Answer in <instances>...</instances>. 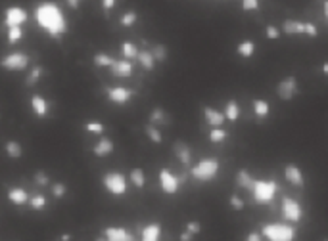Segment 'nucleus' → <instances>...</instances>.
<instances>
[{
  "label": "nucleus",
  "instance_id": "obj_35",
  "mask_svg": "<svg viewBox=\"0 0 328 241\" xmlns=\"http://www.w3.org/2000/svg\"><path fill=\"white\" fill-rule=\"evenodd\" d=\"M113 58L111 56H108V54H96L94 56V65L96 67H111L113 65Z\"/></svg>",
  "mask_w": 328,
  "mask_h": 241
},
{
  "label": "nucleus",
  "instance_id": "obj_41",
  "mask_svg": "<svg viewBox=\"0 0 328 241\" xmlns=\"http://www.w3.org/2000/svg\"><path fill=\"white\" fill-rule=\"evenodd\" d=\"M66 191H67V186L66 184H62V182H58V184H54V186H52V195H54V197H58V199H60V197H64V195H66Z\"/></svg>",
  "mask_w": 328,
  "mask_h": 241
},
{
  "label": "nucleus",
  "instance_id": "obj_34",
  "mask_svg": "<svg viewBox=\"0 0 328 241\" xmlns=\"http://www.w3.org/2000/svg\"><path fill=\"white\" fill-rule=\"evenodd\" d=\"M227 130H223L221 126H217V128H213L211 132H209V138H211V142H215V144H219V142H225L227 140Z\"/></svg>",
  "mask_w": 328,
  "mask_h": 241
},
{
  "label": "nucleus",
  "instance_id": "obj_51",
  "mask_svg": "<svg viewBox=\"0 0 328 241\" xmlns=\"http://www.w3.org/2000/svg\"><path fill=\"white\" fill-rule=\"evenodd\" d=\"M323 73H325V75L328 77V61L325 63V65H323Z\"/></svg>",
  "mask_w": 328,
  "mask_h": 241
},
{
  "label": "nucleus",
  "instance_id": "obj_45",
  "mask_svg": "<svg viewBox=\"0 0 328 241\" xmlns=\"http://www.w3.org/2000/svg\"><path fill=\"white\" fill-rule=\"evenodd\" d=\"M186 230H188L190 234H200V232H201V224L196 222V220H194V222H188V224H186Z\"/></svg>",
  "mask_w": 328,
  "mask_h": 241
},
{
  "label": "nucleus",
  "instance_id": "obj_20",
  "mask_svg": "<svg viewBox=\"0 0 328 241\" xmlns=\"http://www.w3.org/2000/svg\"><path fill=\"white\" fill-rule=\"evenodd\" d=\"M236 186L238 188H242V189H254V186H255V180L250 176V172L248 171H238V174H236Z\"/></svg>",
  "mask_w": 328,
  "mask_h": 241
},
{
  "label": "nucleus",
  "instance_id": "obj_7",
  "mask_svg": "<svg viewBox=\"0 0 328 241\" xmlns=\"http://www.w3.org/2000/svg\"><path fill=\"white\" fill-rule=\"evenodd\" d=\"M27 12L21 6H10L4 12V25L6 27H16V25H23L27 21Z\"/></svg>",
  "mask_w": 328,
  "mask_h": 241
},
{
  "label": "nucleus",
  "instance_id": "obj_15",
  "mask_svg": "<svg viewBox=\"0 0 328 241\" xmlns=\"http://www.w3.org/2000/svg\"><path fill=\"white\" fill-rule=\"evenodd\" d=\"M104 236L109 241H129L132 240V236L125 230V228H117V226H109L104 230Z\"/></svg>",
  "mask_w": 328,
  "mask_h": 241
},
{
  "label": "nucleus",
  "instance_id": "obj_13",
  "mask_svg": "<svg viewBox=\"0 0 328 241\" xmlns=\"http://www.w3.org/2000/svg\"><path fill=\"white\" fill-rule=\"evenodd\" d=\"M284 176H286V180L290 182L292 186H295V188H303V184H305L303 172H301L299 167H295V165H286V167H284Z\"/></svg>",
  "mask_w": 328,
  "mask_h": 241
},
{
  "label": "nucleus",
  "instance_id": "obj_39",
  "mask_svg": "<svg viewBox=\"0 0 328 241\" xmlns=\"http://www.w3.org/2000/svg\"><path fill=\"white\" fill-rule=\"evenodd\" d=\"M136 23V12H127V14H123V17H121V25L123 27H131Z\"/></svg>",
  "mask_w": 328,
  "mask_h": 241
},
{
  "label": "nucleus",
  "instance_id": "obj_43",
  "mask_svg": "<svg viewBox=\"0 0 328 241\" xmlns=\"http://www.w3.org/2000/svg\"><path fill=\"white\" fill-rule=\"evenodd\" d=\"M259 8V0H242V10L250 12V10H257Z\"/></svg>",
  "mask_w": 328,
  "mask_h": 241
},
{
  "label": "nucleus",
  "instance_id": "obj_26",
  "mask_svg": "<svg viewBox=\"0 0 328 241\" xmlns=\"http://www.w3.org/2000/svg\"><path fill=\"white\" fill-rule=\"evenodd\" d=\"M150 122H152V124H167V122H169L164 107L152 109V113H150Z\"/></svg>",
  "mask_w": 328,
  "mask_h": 241
},
{
  "label": "nucleus",
  "instance_id": "obj_33",
  "mask_svg": "<svg viewBox=\"0 0 328 241\" xmlns=\"http://www.w3.org/2000/svg\"><path fill=\"white\" fill-rule=\"evenodd\" d=\"M29 205H31V209H35V211H42V209L46 207V197H44L42 193H36V195H33V197L29 199Z\"/></svg>",
  "mask_w": 328,
  "mask_h": 241
},
{
  "label": "nucleus",
  "instance_id": "obj_8",
  "mask_svg": "<svg viewBox=\"0 0 328 241\" xmlns=\"http://www.w3.org/2000/svg\"><path fill=\"white\" fill-rule=\"evenodd\" d=\"M282 216L290 222H299L301 216H303V209L297 201L290 199V197H284L282 199Z\"/></svg>",
  "mask_w": 328,
  "mask_h": 241
},
{
  "label": "nucleus",
  "instance_id": "obj_3",
  "mask_svg": "<svg viewBox=\"0 0 328 241\" xmlns=\"http://www.w3.org/2000/svg\"><path fill=\"white\" fill-rule=\"evenodd\" d=\"M263 236L271 241H292L295 238V230L288 224H267L263 226Z\"/></svg>",
  "mask_w": 328,
  "mask_h": 241
},
{
  "label": "nucleus",
  "instance_id": "obj_10",
  "mask_svg": "<svg viewBox=\"0 0 328 241\" xmlns=\"http://www.w3.org/2000/svg\"><path fill=\"white\" fill-rule=\"evenodd\" d=\"M160 184H162V189L165 193H177L179 191V186H181V178H177L171 171H160Z\"/></svg>",
  "mask_w": 328,
  "mask_h": 241
},
{
  "label": "nucleus",
  "instance_id": "obj_5",
  "mask_svg": "<svg viewBox=\"0 0 328 241\" xmlns=\"http://www.w3.org/2000/svg\"><path fill=\"white\" fill-rule=\"evenodd\" d=\"M102 184H104V188L111 195H123L127 191V178L121 172H108V174H104Z\"/></svg>",
  "mask_w": 328,
  "mask_h": 241
},
{
  "label": "nucleus",
  "instance_id": "obj_30",
  "mask_svg": "<svg viewBox=\"0 0 328 241\" xmlns=\"http://www.w3.org/2000/svg\"><path fill=\"white\" fill-rule=\"evenodd\" d=\"M121 52H123V56H125L127 60L138 58V48H136L132 42H123V44H121Z\"/></svg>",
  "mask_w": 328,
  "mask_h": 241
},
{
  "label": "nucleus",
  "instance_id": "obj_37",
  "mask_svg": "<svg viewBox=\"0 0 328 241\" xmlns=\"http://www.w3.org/2000/svg\"><path fill=\"white\" fill-rule=\"evenodd\" d=\"M152 54H154V58L158 61L167 60V48H165L164 44H156V46L152 48Z\"/></svg>",
  "mask_w": 328,
  "mask_h": 241
},
{
  "label": "nucleus",
  "instance_id": "obj_21",
  "mask_svg": "<svg viewBox=\"0 0 328 241\" xmlns=\"http://www.w3.org/2000/svg\"><path fill=\"white\" fill-rule=\"evenodd\" d=\"M92 151H94L96 157H106V155H109L113 151V142L109 138H102V140H98V144L92 148Z\"/></svg>",
  "mask_w": 328,
  "mask_h": 241
},
{
  "label": "nucleus",
  "instance_id": "obj_1",
  "mask_svg": "<svg viewBox=\"0 0 328 241\" xmlns=\"http://www.w3.org/2000/svg\"><path fill=\"white\" fill-rule=\"evenodd\" d=\"M35 19H36L38 27L46 31L52 38H60V36L66 34V16H64L62 8L58 4H54V2H40L35 8Z\"/></svg>",
  "mask_w": 328,
  "mask_h": 241
},
{
  "label": "nucleus",
  "instance_id": "obj_40",
  "mask_svg": "<svg viewBox=\"0 0 328 241\" xmlns=\"http://www.w3.org/2000/svg\"><path fill=\"white\" fill-rule=\"evenodd\" d=\"M85 128H87L89 132H94V134H100V132H104V124H102L100 120H89V122L85 124Z\"/></svg>",
  "mask_w": 328,
  "mask_h": 241
},
{
  "label": "nucleus",
  "instance_id": "obj_28",
  "mask_svg": "<svg viewBox=\"0 0 328 241\" xmlns=\"http://www.w3.org/2000/svg\"><path fill=\"white\" fill-rule=\"evenodd\" d=\"M146 136H148V138H150L154 144H162V142H164V136H162V132H160V130L156 128V124H152V122L146 126Z\"/></svg>",
  "mask_w": 328,
  "mask_h": 241
},
{
  "label": "nucleus",
  "instance_id": "obj_52",
  "mask_svg": "<svg viewBox=\"0 0 328 241\" xmlns=\"http://www.w3.org/2000/svg\"><path fill=\"white\" fill-rule=\"evenodd\" d=\"M325 16H327V19H328V0L325 2Z\"/></svg>",
  "mask_w": 328,
  "mask_h": 241
},
{
  "label": "nucleus",
  "instance_id": "obj_11",
  "mask_svg": "<svg viewBox=\"0 0 328 241\" xmlns=\"http://www.w3.org/2000/svg\"><path fill=\"white\" fill-rule=\"evenodd\" d=\"M108 98H109V102L123 105L132 98V90L125 88V86H113V88H108Z\"/></svg>",
  "mask_w": 328,
  "mask_h": 241
},
{
  "label": "nucleus",
  "instance_id": "obj_48",
  "mask_svg": "<svg viewBox=\"0 0 328 241\" xmlns=\"http://www.w3.org/2000/svg\"><path fill=\"white\" fill-rule=\"evenodd\" d=\"M67 2V6L69 8H73V10H77L79 8V4H81V0H66Z\"/></svg>",
  "mask_w": 328,
  "mask_h": 241
},
{
  "label": "nucleus",
  "instance_id": "obj_12",
  "mask_svg": "<svg viewBox=\"0 0 328 241\" xmlns=\"http://www.w3.org/2000/svg\"><path fill=\"white\" fill-rule=\"evenodd\" d=\"M29 193H27V189L25 188H21V186H16V188H12L10 191H8V201L12 203V205H25V203H29Z\"/></svg>",
  "mask_w": 328,
  "mask_h": 241
},
{
  "label": "nucleus",
  "instance_id": "obj_44",
  "mask_svg": "<svg viewBox=\"0 0 328 241\" xmlns=\"http://www.w3.org/2000/svg\"><path fill=\"white\" fill-rule=\"evenodd\" d=\"M230 207H232L234 211H242V209H244V201H242L238 195H232V197H230Z\"/></svg>",
  "mask_w": 328,
  "mask_h": 241
},
{
  "label": "nucleus",
  "instance_id": "obj_16",
  "mask_svg": "<svg viewBox=\"0 0 328 241\" xmlns=\"http://www.w3.org/2000/svg\"><path fill=\"white\" fill-rule=\"evenodd\" d=\"M173 151H175V155L179 157V161H181L184 167L190 165V161H192V151H190V148H188L184 142H177V144L173 146Z\"/></svg>",
  "mask_w": 328,
  "mask_h": 241
},
{
  "label": "nucleus",
  "instance_id": "obj_36",
  "mask_svg": "<svg viewBox=\"0 0 328 241\" xmlns=\"http://www.w3.org/2000/svg\"><path fill=\"white\" fill-rule=\"evenodd\" d=\"M282 31L284 34H299V21H292V19H286L284 25H282Z\"/></svg>",
  "mask_w": 328,
  "mask_h": 241
},
{
  "label": "nucleus",
  "instance_id": "obj_19",
  "mask_svg": "<svg viewBox=\"0 0 328 241\" xmlns=\"http://www.w3.org/2000/svg\"><path fill=\"white\" fill-rule=\"evenodd\" d=\"M160 236H162V226L158 222H152L146 228H142V240L144 241H158Z\"/></svg>",
  "mask_w": 328,
  "mask_h": 241
},
{
  "label": "nucleus",
  "instance_id": "obj_4",
  "mask_svg": "<svg viewBox=\"0 0 328 241\" xmlns=\"http://www.w3.org/2000/svg\"><path fill=\"white\" fill-rule=\"evenodd\" d=\"M254 197L257 203H271L276 195V182L274 180H255L254 186Z\"/></svg>",
  "mask_w": 328,
  "mask_h": 241
},
{
  "label": "nucleus",
  "instance_id": "obj_31",
  "mask_svg": "<svg viewBox=\"0 0 328 241\" xmlns=\"http://www.w3.org/2000/svg\"><path fill=\"white\" fill-rule=\"evenodd\" d=\"M131 182H132V186H136V188H144V184H146V176H144L142 169H132L131 171Z\"/></svg>",
  "mask_w": 328,
  "mask_h": 241
},
{
  "label": "nucleus",
  "instance_id": "obj_6",
  "mask_svg": "<svg viewBox=\"0 0 328 241\" xmlns=\"http://www.w3.org/2000/svg\"><path fill=\"white\" fill-rule=\"evenodd\" d=\"M29 56L25 52H12L8 56H4L0 61V67L6 71H23L29 67Z\"/></svg>",
  "mask_w": 328,
  "mask_h": 241
},
{
  "label": "nucleus",
  "instance_id": "obj_2",
  "mask_svg": "<svg viewBox=\"0 0 328 241\" xmlns=\"http://www.w3.org/2000/svg\"><path fill=\"white\" fill-rule=\"evenodd\" d=\"M190 172H192V176L200 182L213 180V178H215V174L219 172V161H217V159H213V157L201 159V161L198 163Z\"/></svg>",
  "mask_w": 328,
  "mask_h": 241
},
{
  "label": "nucleus",
  "instance_id": "obj_47",
  "mask_svg": "<svg viewBox=\"0 0 328 241\" xmlns=\"http://www.w3.org/2000/svg\"><path fill=\"white\" fill-rule=\"evenodd\" d=\"M113 6H115V0H102V8H104L106 12H109Z\"/></svg>",
  "mask_w": 328,
  "mask_h": 241
},
{
  "label": "nucleus",
  "instance_id": "obj_42",
  "mask_svg": "<svg viewBox=\"0 0 328 241\" xmlns=\"http://www.w3.org/2000/svg\"><path fill=\"white\" fill-rule=\"evenodd\" d=\"M265 36L274 40V38H278V36H280V31L276 29L274 25H267V27H265Z\"/></svg>",
  "mask_w": 328,
  "mask_h": 241
},
{
  "label": "nucleus",
  "instance_id": "obj_14",
  "mask_svg": "<svg viewBox=\"0 0 328 241\" xmlns=\"http://www.w3.org/2000/svg\"><path fill=\"white\" fill-rule=\"evenodd\" d=\"M111 69V75L113 77H119V79H127L132 75V63L131 60H119L113 61V65L109 67Z\"/></svg>",
  "mask_w": 328,
  "mask_h": 241
},
{
  "label": "nucleus",
  "instance_id": "obj_38",
  "mask_svg": "<svg viewBox=\"0 0 328 241\" xmlns=\"http://www.w3.org/2000/svg\"><path fill=\"white\" fill-rule=\"evenodd\" d=\"M35 184L36 186H50V178L44 171H36L35 172Z\"/></svg>",
  "mask_w": 328,
  "mask_h": 241
},
{
  "label": "nucleus",
  "instance_id": "obj_24",
  "mask_svg": "<svg viewBox=\"0 0 328 241\" xmlns=\"http://www.w3.org/2000/svg\"><path fill=\"white\" fill-rule=\"evenodd\" d=\"M271 107H269V102L265 100H254V113L259 117V119H265L269 115Z\"/></svg>",
  "mask_w": 328,
  "mask_h": 241
},
{
  "label": "nucleus",
  "instance_id": "obj_32",
  "mask_svg": "<svg viewBox=\"0 0 328 241\" xmlns=\"http://www.w3.org/2000/svg\"><path fill=\"white\" fill-rule=\"evenodd\" d=\"M23 36V31H21V25H16V27H8V42L10 44H16L19 42Z\"/></svg>",
  "mask_w": 328,
  "mask_h": 241
},
{
  "label": "nucleus",
  "instance_id": "obj_9",
  "mask_svg": "<svg viewBox=\"0 0 328 241\" xmlns=\"http://www.w3.org/2000/svg\"><path fill=\"white\" fill-rule=\"evenodd\" d=\"M276 94H278V98L284 100V102L292 100L295 94H297V81H295V77H286V79L276 86Z\"/></svg>",
  "mask_w": 328,
  "mask_h": 241
},
{
  "label": "nucleus",
  "instance_id": "obj_17",
  "mask_svg": "<svg viewBox=\"0 0 328 241\" xmlns=\"http://www.w3.org/2000/svg\"><path fill=\"white\" fill-rule=\"evenodd\" d=\"M31 107H33L36 117H46L48 115V102L40 94H35L33 98H31Z\"/></svg>",
  "mask_w": 328,
  "mask_h": 241
},
{
  "label": "nucleus",
  "instance_id": "obj_49",
  "mask_svg": "<svg viewBox=\"0 0 328 241\" xmlns=\"http://www.w3.org/2000/svg\"><path fill=\"white\" fill-rule=\"evenodd\" d=\"M259 240H261L259 234H250V236H248V241H259Z\"/></svg>",
  "mask_w": 328,
  "mask_h": 241
},
{
  "label": "nucleus",
  "instance_id": "obj_50",
  "mask_svg": "<svg viewBox=\"0 0 328 241\" xmlns=\"http://www.w3.org/2000/svg\"><path fill=\"white\" fill-rule=\"evenodd\" d=\"M190 238H192V234H190L188 230H186V232H184V234L181 236V240H182V241H188V240H190Z\"/></svg>",
  "mask_w": 328,
  "mask_h": 241
},
{
  "label": "nucleus",
  "instance_id": "obj_27",
  "mask_svg": "<svg viewBox=\"0 0 328 241\" xmlns=\"http://www.w3.org/2000/svg\"><path fill=\"white\" fill-rule=\"evenodd\" d=\"M238 54L242 56V58H250V56H254V52H255V44L252 42V40H244V42H240L238 44Z\"/></svg>",
  "mask_w": 328,
  "mask_h": 241
},
{
  "label": "nucleus",
  "instance_id": "obj_23",
  "mask_svg": "<svg viewBox=\"0 0 328 241\" xmlns=\"http://www.w3.org/2000/svg\"><path fill=\"white\" fill-rule=\"evenodd\" d=\"M136 60L140 61V65H142L146 71H152V69H154L156 58H154V54H152L150 50H142V52H138V58H136Z\"/></svg>",
  "mask_w": 328,
  "mask_h": 241
},
{
  "label": "nucleus",
  "instance_id": "obj_29",
  "mask_svg": "<svg viewBox=\"0 0 328 241\" xmlns=\"http://www.w3.org/2000/svg\"><path fill=\"white\" fill-rule=\"evenodd\" d=\"M40 77H42V67H40V65H35L33 69H31V73H29V77L25 79V86H35Z\"/></svg>",
  "mask_w": 328,
  "mask_h": 241
},
{
  "label": "nucleus",
  "instance_id": "obj_25",
  "mask_svg": "<svg viewBox=\"0 0 328 241\" xmlns=\"http://www.w3.org/2000/svg\"><path fill=\"white\" fill-rule=\"evenodd\" d=\"M225 117H227L229 120H232V122L240 117V105H238L234 100H229V102H227V107H225Z\"/></svg>",
  "mask_w": 328,
  "mask_h": 241
},
{
  "label": "nucleus",
  "instance_id": "obj_46",
  "mask_svg": "<svg viewBox=\"0 0 328 241\" xmlns=\"http://www.w3.org/2000/svg\"><path fill=\"white\" fill-rule=\"evenodd\" d=\"M305 34H309V36H317L319 33H317V27L313 25V23H305Z\"/></svg>",
  "mask_w": 328,
  "mask_h": 241
},
{
  "label": "nucleus",
  "instance_id": "obj_18",
  "mask_svg": "<svg viewBox=\"0 0 328 241\" xmlns=\"http://www.w3.org/2000/svg\"><path fill=\"white\" fill-rule=\"evenodd\" d=\"M203 117L207 120V124H211L213 128H217V126H221L225 122V115L215 111L213 107H203Z\"/></svg>",
  "mask_w": 328,
  "mask_h": 241
},
{
  "label": "nucleus",
  "instance_id": "obj_22",
  "mask_svg": "<svg viewBox=\"0 0 328 241\" xmlns=\"http://www.w3.org/2000/svg\"><path fill=\"white\" fill-rule=\"evenodd\" d=\"M4 150H6V155L12 157V159H19L23 155V148H21V144L18 140H8Z\"/></svg>",
  "mask_w": 328,
  "mask_h": 241
}]
</instances>
